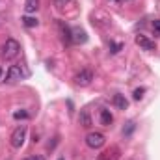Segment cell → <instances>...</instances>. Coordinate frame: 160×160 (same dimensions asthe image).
Masks as SVG:
<instances>
[{
  "instance_id": "6",
  "label": "cell",
  "mask_w": 160,
  "mask_h": 160,
  "mask_svg": "<svg viewBox=\"0 0 160 160\" xmlns=\"http://www.w3.org/2000/svg\"><path fill=\"white\" fill-rule=\"evenodd\" d=\"M136 43L143 48V50H153L155 48V41H151L145 36H136Z\"/></svg>"
},
{
  "instance_id": "14",
  "label": "cell",
  "mask_w": 160,
  "mask_h": 160,
  "mask_svg": "<svg viewBox=\"0 0 160 160\" xmlns=\"http://www.w3.org/2000/svg\"><path fill=\"white\" fill-rule=\"evenodd\" d=\"M13 118H15V119H26V118H28V112H24V110H22V112H15Z\"/></svg>"
},
{
  "instance_id": "8",
  "label": "cell",
  "mask_w": 160,
  "mask_h": 160,
  "mask_svg": "<svg viewBox=\"0 0 160 160\" xmlns=\"http://www.w3.org/2000/svg\"><path fill=\"white\" fill-rule=\"evenodd\" d=\"M78 123L82 127H86V128H89L91 127V118H89V114L86 112V110H82L78 114Z\"/></svg>"
},
{
  "instance_id": "7",
  "label": "cell",
  "mask_w": 160,
  "mask_h": 160,
  "mask_svg": "<svg viewBox=\"0 0 160 160\" xmlns=\"http://www.w3.org/2000/svg\"><path fill=\"white\" fill-rule=\"evenodd\" d=\"M71 39L75 41V43H86L88 36H86V32L82 28H73L71 30Z\"/></svg>"
},
{
  "instance_id": "13",
  "label": "cell",
  "mask_w": 160,
  "mask_h": 160,
  "mask_svg": "<svg viewBox=\"0 0 160 160\" xmlns=\"http://www.w3.org/2000/svg\"><path fill=\"white\" fill-rule=\"evenodd\" d=\"M143 93H145V89H143V88H140V89H134V99H136V101H140V99L143 97Z\"/></svg>"
},
{
  "instance_id": "9",
  "label": "cell",
  "mask_w": 160,
  "mask_h": 160,
  "mask_svg": "<svg viewBox=\"0 0 160 160\" xmlns=\"http://www.w3.org/2000/svg\"><path fill=\"white\" fill-rule=\"evenodd\" d=\"M24 9H26V13H36L39 9V0H26Z\"/></svg>"
},
{
  "instance_id": "3",
  "label": "cell",
  "mask_w": 160,
  "mask_h": 160,
  "mask_svg": "<svg viewBox=\"0 0 160 160\" xmlns=\"http://www.w3.org/2000/svg\"><path fill=\"white\" fill-rule=\"evenodd\" d=\"M104 142H106V138H104L102 132H89V134L86 136V143H88V147H91V149L102 147Z\"/></svg>"
},
{
  "instance_id": "18",
  "label": "cell",
  "mask_w": 160,
  "mask_h": 160,
  "mask_svg": "<svg viewBox=\"0 0 160 160\" xmlns=\"http://www.w3.org/2000/svg\"><path fill=\"white\" fill-rule=\"evenodd\" d=\"M112 48H114L112 52H119V50H121V45H116V43H112Z\"/></svg>"
},
{
  "instance_id": "11",
  "label": "cell",
  "mask_w": 160,
  "mask_h": 160,
  "mask_svg": "<svg viewBox=\"0 0 160 160\" xmlns=\"http://www.w3.org/2000/svg\"><path fill=\"white\" fill-rule=\"evenodd\" d=\"M112 121H114V116H112L108 110H102V112H101V123H102L104 127H110Z\"/></svg>"
},
{
  "instance_id": "20",
  "label": "cell",
  "mask_w": 160,
  "mask_h": 160,
  "mask_svg": "<svg viewBox=\"0 0 160 160\" xmlns=\"http://www.w3.org/2000/svg\"><path fill=\"white\" fill-rule=\"evenodd\" d=\"M60 160H65V158H60Z\"/></svg>"
},
{
  "instance_id": "2",
  "label": "cell",
  "mask_w": 160,
  "mask_h": 160,
  "mask_svg": "<svg viewBox=\"0 0 160 160\" xmlns=\"http://www.w3.org/2000/svg\"><path fill=\"white\" fill-rule=\"evenodd\" d=\"M26 132H28L26 125H21V127H17V128L13 130V134H11L9 142H11V145H13L15 149H21V147L24 145V140H26Z\"/></svg>"
},
{
  "instance_id": "16",
  "label": "cell",
  "mask_w": 160,
  "mask_h": 160,
  "mask_svg": "<svg viewBox=\"0 0 160 160\" xmlns=\"http://www.w3.org/2000/svg\"><path fill=\"white\" fill-rule=\"evenodd\" d=\"M69 2H71V0H56V6H58V8H63V6L69 4Z\"/></svg>"
},
{
  "instance_id": "1",
  "label": "cell",
  "mask_w": 160,
  "mask_h": 160,
  "mask_svg": "<svg viewBox=\"0 0 160 160\" xmlns=\"http://www.w3.org/2000/svg\"><path fill=\"white\" fill-rule=\"evenodd\" d=\"M19 50H21V45H19V41H15V39H6V43L2 45V58L4 60H13L17 54H19Z\"/></svg>"
},
{
  "instance_id": "15",
  "label": "cell",
  "mask_w": 160,
  "mask_h": 160,
  "mask_svg": "<svg viewBox=\"0 0 160 160\" xmlns=\"http://www.w3.org/2000/svg\"><path fill=\"white\" fill-rule=\"evenodd\" d=\"M153 30H155V34H160V19H157L153 22Z\"/></svg>"
},
{
  "instance_id": "5",
  "label": "cell",
  "mask_w": 160,
  "mask_h": 160,
  "mask_svg": "<svg viewBox=\"0 0 160 160\" xmlns=\"http://www.w3.org/2000/svg\"><path fill=\"white\" fill-rule=\"evenodd\" d=\"M91 80H93V73H91L89 69H82L80 73H77V77H75L77 86H82V88L89 86V84H91Z\"/></svg>"
},
{
  "instance_id": "19",
  "label": "cell",
  "mask_w": 160,
  "mask_h": 160,
  "mask_svg": "<svg viewBox=\"0 0 160 160\" xmlns=\"http://www.w3.org/2000/svg\"><path fill=\"white\" fill-rule=\"evenodd\" d=\"M0 77H2V69H0Z\"/></svg>"
},
{
  "instance_id": "4",
  "label": "cell",
  "mask_w": 160,
  "mask_h": 160,
  "mask_svg": "<svg viewBox=\"0 0 160 160\" xmlns=\"http://www.w3.org/2000/svg\"><path fill=\"white\" fill-rule=\"evenodd\" d=\"M24 75H26V73H24V69H22L21 65H11V67L8 69V73H6V82H9V84L19 82Z\"/></svg>"
},
{
  "instance_id": "10",
  "label": "cell",
  "mask_w": 160,
  "mask_h": 160,
  "mask_svg": "<svg viewBox=\"0 0 160 160\" xmlns=\"http://www.w3.org/2000/svg\"><path fill=\"white\" fill-rule=\"evenodd\" d=\"M114 104H116L119 110H125V108L128 106V101L125 99V95H119V93H118V95H114Z\"/></svg>"
},
{
  "instance_id": "12",
  "label": "cell",
  "mask_w": 160,
  "mask_h": 160,
  "mask_svg": "<svg viewBox=\"0 0 160 160\" xmlns=\"http://www.w3.org/2000/svg\"><path fill=\"white\" fill-rule=\"evenodd\" d=\"M22 22H24V26H28V28L38 26V19H34V17H24V19H22Z\"/></svg>"
},
{
  "instance_id": "17",
  "label": "cell",
  "mask_w": 160,
  "mask_h": 160,
  "mask_svg": "<svg viewBox=\"0 0 160 160\" xmlns=\"http://www.w3.org/2000/svg\"><path fill=\"white\" fill-rule=\"evenodd\" d=\"M24 160H45L43 157H39V155H32V157H26Z\"/></svg>"
}]
</instances>
